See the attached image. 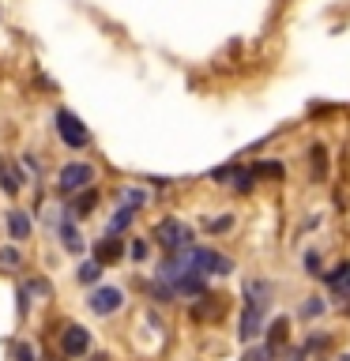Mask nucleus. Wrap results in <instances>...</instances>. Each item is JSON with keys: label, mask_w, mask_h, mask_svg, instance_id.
Returning <instances> with one entry per match:
<instances>
[{"label": "nucleus", "mask_w": 350, "mask_h": 361, "mask_svg": "<svg viewBox=\"0 0 350 361\" xmlns=\"http://www.w3.org/2000/svg\"><path fill=\"white\" fill-rule=\"evenodd\" d=\"M245 312H241V327H237V335L245 338H256L260 327H264V312H267V301H271V282H248L245 286Z\"/></svg>", "instance_id": "nucleus-1"}, {"label": "nucleus", "mask_w": 350, "mask_h": 361, "mask_svg": "<svg viewBox=\"0 0 350 361\" xmlns=\"http://www.w3.org/2000/svg\"><path fill=\"white\" fill-rule=\"evenodd\" d=\"M181 259H185V267L196 271V275H230L234 271V259L215 252V248H185Z\"/></svg>", "instance_id": "nucleus-2"}, {"label": "nucleus", "mask_w": 350, "mask_h": 361, "mask_svg": "<svg viewBox=\"0 0 350 361\" xmlns=\"http://www.w3.org/2000/svg\"><path fill=\"white\" fill-rule=\"evenodd\" d=\"M155 237L162 241V248L169 256H177V252H185V248H192V230L181 219H162L158 222V230H155Z\"/></svg>", "instance_id": "nucleus-3"}, {"label": "nucleus", "mask_w": 350, "mask_h": 361, "mask_svg": "<svg viewBox=\"0 0 350 361\" xmlns=\"http://www.w3.org/2000/svg\"><path fill=\"white\" fill-rule=\"evenodd\" d=\"M56 132H61V140H64L68 147H87V143H90L87 124L79 121L72 109H61V113H56Z\"/></svg>", "instance_id": "nucleus-4"}, {"label": "nucleus", "mask_w": 350, "mask_h": 361, "mask_svg": "<svg viewBox=\"0 0 350 361\" xmlns=\"http://www.w3.org/2000/svg\"><path fill=\"white\" fill-rule=\"evenodd\" d=\"M90 180H95V166H87V162H68L61 169V192H87L90 188Z\"/></svg>", "instance_id": "nucleus-5"}, {"label": "nucleus", "mask_w": 350, "mask_h": 361, "mask_svg": "<svg viewBox=\"0 0 350 361\" xmlns=\"http://www.w3.org/2000/svg\"><path fill=\"white\" fill-rule=\"evenodd\" d=\"M124 305V293L117 286H98L95 293H90V312L95 316H113Z\"/></svg>", "instance_id": "nucleus-6"}, {"label": "nucleus", "mask_w": 350, "mask_h": 361, "mask_svg": "<svg viewBox=\"0 0 350 361\" xmlns=\"http://www.w3.org/2000/svg\"><path fill=\"white\" fill-rule=\"evenodd\" d=\"M61 346H64V354H72V357L87 354V350H90V331H87V327H79V324L64 327V335H61Z\"/></svg>", "instance_id": "nucleus-7"}, {"label": "nucleus", "mask_w": 350, "mask_h": 361, "mask_svg": "<svg viewBox=\"0 0 350 361\" xmlns=\"http://www.w3.org/2000/svg\"><path fill=\"white\" fill-rule=\"evenodd\" d=\"M169 290L181 293V298H200V293H207V282H203V275H196V271H181V275L169 282Z\"/></svg>", "instance_id": "nucleus-8"}, {"label": "nucleus", "mask_w": 350, "mask_h": 361, "mask_svg": "<svg viewBox=\"0 0 350 361\" xmlns=\"http://www.w3.org/2000/svg\"><path fill=\"white\" fill-rule=\"evenodd\" d=\"M320 279L327 282V290H332L335 298H350V264H339L332 271H320Z\"/></svg>", "instance_id": "nucleus-9"}, {"label": "nucleus", "mask_w": 350, "mask_h": 361, "mask_svg": "<svg viewBox=\"0 0 350 361\" xmlns=\"http://www.w3.org/2000/svg\"><path fill=\"white\" fill-rule=\"evenodd\" d=\"M121 256H124V241H117V237H106V241L95 245V264H117Z\"/></svg>", "instance_id": "nucleus-10"}, {"label": "nucleus", "mask_w": 350, "mask_h": 361, "mask_svg": "<svg viewBox=\"0 0 350 361\" xmlns=\"http://www.w3.org/2000/svg\"><path fill=\"white\" fill-rule=\"evenodd\" d=\"M309 162H313V180H316V185H324V180H327V147L324 143H316L309 151Z\"/></svg>", "instance_id": "nucleus-11"}, {"label": "nucleus", "mask_w": 350, "mask_h": 361, "mask_svg": "<svg viewBox=\"0 0 350 361\" xmlns=\"http://www.w3.org/2000/svg\"><path fill=\"white\" fill-rule=\"evenodd\" d=\"M8 233L16 237V241H27V237H30V219H27V211H8Z\"/></svg>", "instance_id": "nucleus-12"}, {"label": "nucleus", "mask_w": 350, "mask_h": 361, "mask_svg": "<svg viewBox=\"0 0 350 361\" xmlns=\"http://www.w3.org/2000/svg\"><path fill=\"white\" fill-rule=\"evenodd\" d=\"M286 327H290V324H286V316H279V320L271 324V335H267V346H264L267 354H275V350L286 343Z\"/></svg>", "instance_id": "nucleus-13"}, {"label": "nucleus", "mask_w": 350, "mask_h": 361, "mask_svg": "<svg viewBox=\"0 0 350 361\" xmlns=\"http://www.w3.org/2000/svg\"><path fill=\"white\" fill-rule=\"evenodd\" d=\"M61 241H64L68 252H83V237H79V230H76L72 222H64V226H61Z\"/></svg>", "instance_id": "nucleus-14"}, {"label": "nucleus", "mask_w": 350, "mask_h": 361, "mask_svg": "<svg viewBox=\"0 0 350 361\" xmlns=\"http://www.w3.org/2000/svg\"><path fill=\"white\" fill-rule=\"evenodd\" d=\"M132 207H117V214H113V219H109V237H117L121 230H124V226H128L132 222Z\"/></svg>", "instance_id": "nucleus-15"}, {"label": "nucleus", "mask_w": 350, "mask_h": 361, "mask_svg": "<svg viewBox=\"0 0 350 361\" xmlns=\"http://www.w3.org/2000/svg\"><path fill=\"white\" fill-rule=\"evenodd\" d=\"M19 185H23L19 169H8L4 162H0V188H4V192H19Z\"/></svg>", "instance_id": "nucleus-16"}, {"label": "nucleus", "mask_w": 350, "mask_h": 361, "mask_svg": "<svg viewBox=\"0 0 350 361\" xmlns=\"http://www.w3.org/2000/svg\"><path fill=\"white\" fill-rule=\"evenodd\" d=\"M90 207H95V192H79V196H76V203H72V211L79 214V219H87V214H90Z\"/></svg>", "instance_id": "nucleus-17"}, {"label": "nucleus", "mask_w": 350, "mask_h": 361, "mask_svg": "<svg viewBox=\"0 0 350 361\" xmlns=\"http://www.w3.org/2000/svg\"><path fill=\"white\" fill-rule=\"evenodd\" d=\"M23 264V256H19V248H0V271H16Z\"/></svg>", "instance_id": "nucleus-18"}, {"label": "nucleus", "mask_w": 350, "mask_h": 361, "mask_svg": "<svg viewBox=\"0 0 350 361\" xmlns=\"http://www.w3.org/2000/svg\"><path fill=\"white\" fill-rule=\"evenodd\" d=\"M286 169H282L279 162H256L253 166V177H282Z\"/></svg>", "instance_id": "nucleus-19"}, {"label": "nucleus", "mask_w": 350, "mask_h": 361, "mask_svg": "<svg viewBox=\"0 0 350 361\" xmlns=\"http://www.w3.org/2000/svg\"><path fill=\"white\" fill-rule=\"evenodd\" d=\"M143 200H147V196H143L140 188H124V192H121V207H143Z\"/></svg>", "instance_id": "nucleus-20"}, {"label": "nucleus", "mask_w": 350, "mask_h": 361, "mask_svg": "<svg viewBox=\"0 0 350 361\" xmlns=\"http://www.w3.org/2000/svg\"><path fill=\"white\" fill-rule=\"evenodd\" d=\"M102 275V264H95V259H87L83 267H79V282H95Z\"/></svg>", "instance_id": "nucleus-21"}, {"label": "nucleus", "mask_w": 350, "mask_h": 361, "mask_svg": "<svg viewBox=\"0 0 350 361\" xmlns=\"http://www.w3.org/2000/svg\"><path fill=\"white\" fill-rule=\"evenodd\" d=\"M23 293H34V298H49V282H42V279H34L23 286Z\"/></svg>", "instance_id": "nucleus-22"}, {"label": "nucleus", "mask_w": 350, "mask_h": 361, "mask_svg": "<svg viewBox=\"0 0 350 361\" xmlns=\"http://www.w3.org/2000/svg\"><path fill=\"white\" fill-rule=\"evenodd\" d=\"M324 312V301L320 298H309L305 301V309H301V316H320Z\"/></svg>", "instance_id": "nucleus-23"}, {"label": "nucleus", "mask_w": 350, "mask_h": 361, "mask_svg": "<svg viewBox=\"0 0 350 361\" xmlns=\"http://www.w3.org/2000/svg\"><path fill=\"white\" fill-rule=\"evenodd\" d=\"M230 226H234V219L226 214V219H211V222H207V230H211V233H222V230H230Z\"/></svg>", "instance_id": "nucleus-24"}, {"label": "nucleus", "mask_w": 350, "mask_h": 361, "mask_svg": "<svg viewBox=\"0 0 350 361\" xmlns=\"http://www.w3.org/2000/svg\"><path fill=\"white\" fill-rule=\"evenodd\" d=\"M16 361H34V346L30 343H16Z\"/></svg>", "instance_id": "nucleus-25"}, {"label": "nucleus", "mask_w": 350, "mask_h": 361, "mask_svg": "<svg viewBox=\"0 0 350 361\" xmlns=\"http://www.w3.org/2000/svg\"><path fill=\"white\" fill-rule=\"evenodd\" d=\"M305 267H309V275H320V256H316V252H305Z\"/></svg>", "instance_id": "nucleus-26"}, {"label": "nucleus", "mask_w": 350, "mask_h": 361, "mask_svg": "<svg viewBox=\"0 0 350 361\" xmlns=\"http://www.w3.org/2000/svg\"><path fill=\"white\" fill-rule=\"evenodd\" d=\"M143 256H147V245L135 241V245H132V259H143Z\"/></svg>", "instance_id": "nucleus-27"}, {"label": "nucleus", "mask_w": 350, "mask_h": 361, "mask_svg": "<svg viewBox=\"0 0 350 361\" xmlns=\"http://www.w3.org/2000/svg\"><path fill=\"white\" fill-rule=\"evenodd\" d=\"M294 361H305V357H301V354H298V357H294Z\"/></svg>", "instance_id": "nucleus-28"}]
</instances>
